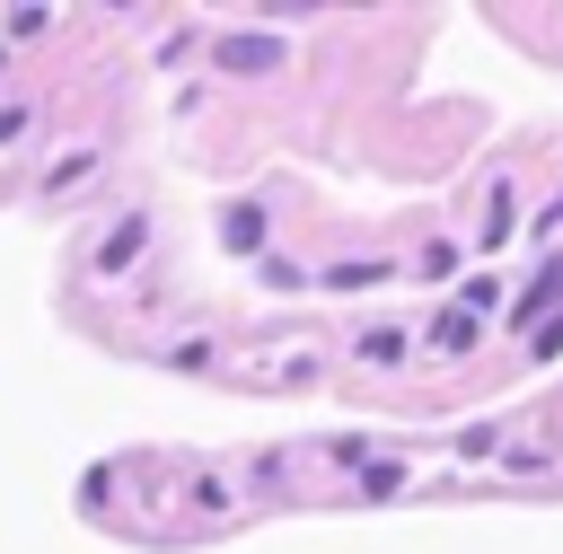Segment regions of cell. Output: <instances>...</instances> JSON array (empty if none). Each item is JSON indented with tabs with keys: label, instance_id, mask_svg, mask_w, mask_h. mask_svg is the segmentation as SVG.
<instances>
[{
	"label": "cell",
	"instance_id": "3957f363",
	"mask_svg": "<svg viewBox=\"0 0 563 554\" xmlns=\"http://www.w3.org/2000/svg\"><path fill=\"white\" fill-rule=\"evenodd\" d=\"M431 343H440V352H466V343H475V317H466V308H440V317H431Z\"/></svg>",
	"mask_w": 563,
	"mask_h": 554
},
{
	"label": "cell",
	"instance_id": "52a82bcc",
	"mask_svg": "<svg viewBox=\"0 0 563 554\" xmlns=\"http://www.w3.org/2000/svg\"><path fill=\"white\" fill-rule=\"evenodd\" d=\"M378 273H387V264H334L325 281H334V290H361V281H378Z\"/></svg>",
	"mask_w": 563,
	"mask_h": 554
},
{
	"label": "cell",
	"instance_id": "6da1fadb",
	"mask_svg": "<svg viewBox=\"0 0 563 554\" xmlns=\"http://www.w3.org/2000/svg\"><path fill=\"white\" fill-rule=\"evenodd\" d=\"M141 237H150V220H141V211H132V220H114V237L97 246V264H106V273H123V264L141 255Z\"/></svg>",
	"mask_w": 563,
	"mask_h": 554
},
{
	"label": "cell",
	"instance_id": "8992f818",
	"mask_svg": "<svg viewBox=\"0 0 563 554\" xmlns=\"http://www.w3.org/2000/svg\"><path fill=\"white\" fill-rule=\"evenodd\" d=\"M501 237H510V193L493 185V202H484V246H501Z\"/></svg>",
	"mask_w": 563,
	"mask_h": 554
},
{
	"label": "cell",
	"instance_id": "5b68a950",
	"mask_svg": "<svg viewBox=\"0 0 563 554\" xmlns=\"http://www.w3.org/2000/svg\"><path fill=\"white\" fill-rule=\"evenodd\" d=\"M554 290H563V264H545V273H537V281H528V290H519V308H510V317H519V325H528V317H537V308H545V299H554Z\"/></svg>",
	"mask_w": 563,
	"mask_h": 554
},
{
	"label": "cell",
	"instance_id": "7a4b0ae2",
	"mask_svg": "<svg viewBox=\"0 0 563 554\" xmlns=\"http://www.w3.org/2000/svg\"><path fill=\"white\" fill-rule=\"evenodd\" d=\"M273 53H282L273 35H229V44H220V62H229V70H264Z\"/></svg>",
	"mask_w": 563,
	"mask_h": 554
},
{
	"label": "cell",
	"instance_id": "277c9868",
	"mask_svg": "<svg viewBox=\"0 0 563 554\" xmlns=\"http://www.w3.org/2000/svg\"><path fill=\"white\" fill-rule=\"evenodd\" d=\"M220 229H229V246H238V255H246V246H264V211H255V202H238Z\"/></svg>",
	"mask_w": 563,
	"mask_h": 554
}]
</instances>
